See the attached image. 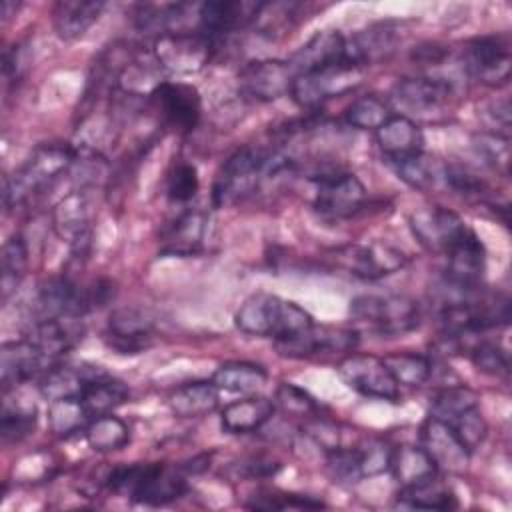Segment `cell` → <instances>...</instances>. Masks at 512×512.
Returning <instances> with one entry per match:
<instances>
[{
    "instance_id": "cell-31",
    "label": "cell",
    "mask_w": 512,
    "mask_h": 512,
    "mask_svg": "<svg viewBox=\"0 0 512 512\" xmlns=\"http://www.w3.org/2000/svg\"><path fill=\"white\" fill-rule=\"evenodd\" d=\"M394 172L400 180H404L408 186L428 192L444 186L446 176V162L426 154V152H414L396 160H388Z\"/></svg>"
},
{
    "instance_id": "cell-6",
    "label": "cell",
    "mask_w": 512,
    "mask_h": 512,
    "mask_svg": "<svg viewBox=\"0 0 512 512\" xmlns=\"http://www.w3.org/2000/svg\"><path fill=\"white\" fill-rule=\"evenodd\" d=\"M154 60L160 68L174 74L200 72L214 54V38L196 30H176L154 38Z\"/></svg>"
},
{
    "instance_id": "cell-9",
    "label": "cell",
    "mask_w": 512,
    "mask_h": 512,
    "mask_svg": "<svg viewBox=\"0 0 512 512\" xmlns=\"http://www.w3.org/2000/svg\"><path fill=\"white\" fill-rule=\"evenodd\" d=\"M470 78L486 86L506 84L510 78V40L506 34L474 38L462 52Z\"/></svg>"
},
{
    "instance_id": "cell-12",
    "label": "cell",
    "mask_w": 512,
    "mask_h": 512,
    "mask_svg": "<svg viewBox=\"0 0 512 512\" xmlns=\"http://www.w3.org/2000/svg\"><path fill=\"white\" fill-rule=\"evenodd\" d=\"M148 96L156 112L170 128L190 132L198 126L202 100L192 84L160 80Z\"/></svg>"
},
{
    "instance_id": "cell-35",
    "label": "cell",
    "mask_w": 512,
    "mask_h": 512,
    "mask_svg": "<svg viewBox=\"0 0 512 512\" xmlns=\"http://www.w3.org/2000/svg\"><path fill=\"white\" fill-rule=\"evenodd\" d=\"M398 502L402 506L420 510H452L458 504L454 492L436 476L412 486H402L398 492Z\"/></svg>"
},
{
    "instance_id": "cell-42",
    "label": "cell",
    "mask_w": 512,
    "mask_h": 512,
    "mask_svg": "<svg viewBox=\"0 0 512 512\" xmlns=\"http://www.w3.org/2000/svg\"><path fill=\"white\" fill-rule=\"evenodd\" d=\"M392 116L390 106L374 96V94H366L356 98L344 112V120L358 130H378L388 118Z\"/></svg>"
},
{
    "instance_id": "cell-22",
    "label": "cell",
    "mask_w": 512,
    "mask_h": 512,
    "mask_svg": "<svg viewBox=\"0 0 512 512\" xmlns=\"http://www.w3.org/2000/svg\"><path fill=\"white\" fill-rule=\"evenodd\" d=\"M392 96L402 108L418 114H428L440 110L450 100L452 84L444 78L430 76L402 78L396 82Z\"/></svg>"
},
{
    "instance_id": "cell-32",
    "label": "cell",
    "mask_w": 512,
    "mask_h": 512,
    "mask_svg": "<svg viewBox=\"0 0 512 512\" xmlns=\"http://www.w3.org/2000/svg\"><path fill=\"white\" fill-rule=\"evenodd\" d=\"M274 414V402L264 396L236 400L220 412V424L230 434H248L262 428Z\"/></svg>"
},
{
    "instance_id": "cell-36",
    "label": "cell",
    "mask_w": 512,
    "mask_h": 512,
    "mask_svg": "<svg viewBox=\"0 0 512 512\" xmlns=\"http://www.w3.org/2000/svg\"><path fill=\"white\" fill-rule=\"evenodd\" d=\"M84 438L96 452H116L130 442V428L110 412L92 418L84 428Z\"/></svg>"
},
{
    "instance_id": "cell-29",
    "label": "cell",
    "mask_w": 512,
    "mask_h": 512,
    "mask_svg": "<svg viewBox=\"0 0 512 512\" xmlns=\"http://www.w3.org/2000/svg\"><path fill=\"white\" fill-rule=\"evenodd\" d=\"M376 142L386 160H396L422 150L424 136L414 120L408 116L392 114L378 130Z\"/></svg>"
},
{
    "instance_id": "cell-10",
    "label": "cell",
    "mask_w": 512,
    "mask_h": 512,
    "mask_svg": "<svg viewBox=\"0 0 512 512\" xmlns=\"http://www.w3.org/2000/svg\"><path fill=\"white\" fill-rule=\"evenodd\" d=\"M336 368L342 380L362 396L386 402L400 400V386L388 372L382 358L372 354H348Z\"/></svg>"
},
{
    "instance_id": "cell-44",
    "label": "cell",
    "mask_w": 512,
    "mask_h": 512,
    "mask_svg": "<svg viewBox=\"0 0 512 512\" xmlns=\"http://www.w3.org/2000/svg\"><path fill=\"white\" fill-rule=\"evenodd\" d=\"M470 360L472 364L490 376H508L510 372V360H508V352L490 340H482L478 344H474L470 348Z\"/></svg>"
},
{
    "instance_id": "cell-7",
    "label": "cell",
    "mask_w": 512,
    "mask_h": 512,
    "mask_svg": "<svg viewBox=\"0 0 512 512\" xmlns=\"http://www.w3.org/2000/svg\"><path fill=\"white\" fill-rule=\"evenodd\" d=\"M362 78H364V68L344 60L324 70L294 76L290 94L296 100V104H300L302 108H314L330 98H336L354 90L362 82Z\"/></svg>"
},
{
    "instance_id": "cell-2",
    "label": "cell",
    "mask_w": 512,
    "mask_h": 512,
    "mask_svg": "<svg viewBox=\"0 0 512 512\" xmlns=\"http://www.w3.org/2000/svg\"><path fill=\"white\" fill-rule=\"evenodd\" d=\"M234 322L244 334L274 338V342L294 338L314 324L312 316L302 306L268 292L250 296L238 308Z\"/></svg>"
},
{
    "instance_id": "cell-43",
    "label": "cell",
    "mask_w": 512,
    "mask_h": 512,
    "mask_svg": "<svg viewBox=\"0 0 512 512\" xmlns=\"http://www.w3.org/2000/svg\"><path fill=\"white\" fill-rule=\"evenodd\" d=\"M36 426V408L24 406V404H4L2 410V424H0V434L4 444L8 442H18L26 438Z\"/></svg>"
},
{
    "instance_id": "cell-47",
    "label": "cell",
    "mask_w": 512,
    "mask_h": 512,
    "mask_svg": "<svg viewBox=\"0 0 512 512\" xmlns=\"http://www.w3.org/2000/svg\"><path fill=\"white\" fill-rule=\"evenodd\" d=\"M474 148L484 158V162H488L492 168L508 174V164H510L508 136H500L498 132L476 134Z\"/></svg>"
},
{
    "instance_id": "cell-37",
    "label": "cell",
    "mask_w": 512,
    "mask_h": 512,
    "mask_svg": "<svg viewBox=\"0 0 512 512\" xmlns=\"http://www.w3.org/2000/svg\"><path fill=\"white\" fill-rule=\"evenodd\" d=\"M268 380V372L264 366L254 362H226L222 364L214 376L212 382L220 390L228 392H254L262 388Z\"/></svg>"
},
{
    "instance_id": "cell-38",
    "label": "cell",
    "mask_w": 512,
    "mask_h": 512,
    "mask_svg": "<svg viewBox=\"0 0 512 512\" xmlns=\"http://www.w3.org/2000/svg\"><path fill=\"white\" fill-rule=\"evenodd\" d=\"M398 386H422L432 374V360L418 352H392L382 358Z\"/></svg>"
},
{
    "instance_id": "cell-28",
    "label": "cell",
    "mask_w": 512,
    "mask_h": 512,
    "mask_svg": "<svg viewBox=\"0 0 512 512\" xmlns=\"http://www.w3.org/2000/svg\"><path fill=\"white\" fill-rule=\"evenodd\" d=\"M82 330L76 326V318H44L36 320L28 340L48 358L54 360L66 354L78 340Z\"/></svg>"
},
{
    "instance_id": "cell-49",
    "label": "cell",
    "mask_w": 512,
    "mask_h": 512,
    "mask_svg": "<svg viewBox=\"0 0 512 512\" xmlns=\"http://www.w3.org/2000/svg\"><path fill=\"white\" fill-rule=\"evenodd\" d=\"M276 402L286 414L292 416H310L318 410L316 400L304 388L292 382H282L276 388Z\"/></svg>"
},
{
    "instance_id": "cell-27",
    "label": "cell",
    "mask_w": 512,
    "mask_h": 512,
    "mask_svg": "<svg viewBox=\"0 0 512 512\" xmlns=\"http://www.w3.org/2000/svg\"><path fill=\"white\" fill-rule=\"evenodd\" d=\"M104 2L96 0H60L52 8V24L62 40L84 36L100 18Z\"/></svg>"
},
{
    "instance_id": "cell-50",
    "label": "cell",
    "mask_w": 512,
    "mask_h": 512,
    "mask_svg": "<svg viewBox=\"0 0 512 512\" xmlns=\"http://www.w3.org/2000/svg\"><path fill=\"white\" fill-rule=\"evenodd\" d=\"M250 508L258 510H286V508H322L324 504L320 500H314L310 496L300 494H286V492H262L254 496V500L248 504Z\"/></svg>"
},
{
    "instance_id": "cell-26",
    "label": "cell",
    "mask_w": 512,
    "mask_h": 512,
    "mask_svg": "<svg viewBox=\"0 0 512 512\" xmlns=\"http://www.w3.org/2000/svg\"><path fill=\"white\" fill-rule=\"evenodd\" d=\"M104 374L100 366H90V364H58L50 366L42 376H40V394L52 402L60 398H78L84 390V386Z\"/></svg>"
},
{
    "instance_id": "cell-13",
    "label": "cell",
    "mask_w": 512,
    "mask_h": 512,
    "mask_svg": "<svg viewBox=\"0 0 512 512\" xmlns=\"http://www.w3.org/2000/svg\"><path fill=\"white\" fill-rule=\"evenodd\" d=\"M294 74L288 62L262 58L246 62L238 72V90L250 100L272 102L292 90Z\"/></svg>"
},
{
    "instance_id": "cell-8",
    "label": "cell",
    "mask_w": 512,
    "mask_h": 512,
    "mask_svg": "<svg viewBox=\"0 0 512 512\" xmlns=\"http://www.w3.org/2000/svg\"><path fill=\"white\" fill-rule=\"evenodd\" d=\"M332 260L348 274L364 280H376L394 274L408 262L402 250L378 240L370 244L340 246L332 252Z\"/></svg>"
},
{
    "instance_id": "cell-34",
    "label": "cell",
    "mask_w": 512,
    "mask_h": 512,
    "mask_svg": "<svg viewBox=\"0 0 512 512\" xmlns=\"http://www.w3.org/2000/svg\"><path fill=\"white\" fill-rule=\"evenodd\" d=\"M390 470L402 486H412L436 476L438 468L430 454L424 450V446L406 444L392 448Z\"/></svg>"
},
{
    "instance_id": "cell-11",
    "label": "cell",
    "mask_w": 512,
    "mask_h": 512,
    "mask_svg": "<svg viewBox=\"0 0 512 512\" xmlns=\"http://www.w3.org/2000/svg\"><path fill=\"white\" fill-rule=\"evenodd\" d=\"M314 210L328 218H350L366 202V188L354 174L332 172L312 178Z\"/></svg>"
},
{
    "instance_id": "cell-45",
    "label": "cell",
    "mask_w": 512,
    "mask_h": 512,
    "mask_svg": "<svg viewBox=\"0 0 512 512\" xmlns=\"http://www.w3.org/2000/svg\"><path fill=\"white\" fill-rule=\"evenodd\" d=\"M448 426L454 430V434L458 436V440L462 442V446L470 454L476 448H480V444L484 442L486 432H488V426H486V420H484V416L480 412V406H474V408L462 412Z\"/></svg>"
},
{
    "instance_id": "cell-23",
    "label": "cell",
    "mask_w": 512,
    "mask_h": 512,
    "mask_svg": "<svg viewBox=\"0 0 512 512\" xmlns=\"http://www.w3.org/2000/svg\"><path fill=\"white\" fill-rule=\"evenodd\" d=\"M422 446L434 460L436 468L448 472H462L468 466L470 452L462 446L454 430L436 418H428L422 426Z\"/></svg>"
},
{
    "instance_id": "cell-3",
    "label": "cell",
    "mask_w": 512,
    "mask_h": 512,
    "mask_svg": "<svg viewBox=\"0 0 512 512\" xmlns=\"http://www.w3.org/2000/svg\"><path fill=\"white\" fill-rule=\"evenodd\" d=\"M104 484L114 494L148 506L170 504L186 492L182 466L168 468L164 464L116 466L108 472Z\"/></svg>"
},
{
    "instance_id": "cell-21",
    "label": "cell",
    "mask_w": 512,
    "mask_h": 512,
    "mask_svg": "<svg viewBox=\"0 0 512 512\" xmlns=\"http://www.w3.org/2000/svg\"><path fill=\"white\" fill-rule=\"evenodd\" d=\"M346 60V38L338 30H322L314 34L296 54L288 66L294 76L310 74L316 70L330 68Z\"/></svg>"
},
{
    "instance_id": "cell-15",
    "label": "cell",
    "mask_w": 512,
    "mask_h": 512,
    "mask_svg": "<svg viewBox=\"0 0 512 512\" xmlns=\"http://www.w3.org/2000/svg\"><path fill=\"white\" fill-rule=\"evenodd\" d=\"M358 346V332L350 328L336 326H316L312 324L294 338L276 342L280 354L290 358H310V356H330L338 352H350Z\"/></svg>"
},
{
    "instance_id": "cell-4",
    "label": "cell",
    "mask_w": 512,
    "mask_h": 512,
    "mask_svg": "<svg viewBox=\"0 0 512 512\" xmlns=\"http://www.w3.org/2000/svg\"><path fill=\"white\" fill-rule=\"evenodd\" d=\"M74 158L76 150L66 144L50 142L36 146L30 158L12 176L4 178V206L14 208L50 186L72 168Z\"/></svg>"
},
{
    "instance_id": "cell-14",
    "label": "cell",
    "mask_w": 512,
    "mask_h": 512,
    "mask_svg": "<svg viewBox=\"0 0 512 512\" xmlns=\"http://www.w3.org/2000/svg\"><path fill=\"white\" fill-rule=\"evenodd\" d=\"M408 224L420 246L438 254H446L468 228L456 212L442 206H426L412 212Z\"/></svg>"
},
{
    "instance_id": "cell-33",
    "label": "cell",
    "mask_w": 512,
    "mask_h": 512,
    "mask_svg": "<svg viewBox=\"0 0 512 512\" xmlns=\"http://www.w3.org/2000/svg\"><path fill=\"white\" fill-rule=\"evenodd\" d=\"M82 406L86 408L90 420L102 414H110L112 410H116L118 406H122L128 398H130V390L124 382L112 378L110 374H100L96 378H92L82 394L78 396Z\"/></svg>"
},
{
    "instance_id": "cell-41",
    "label": "cell",
    "mask_w": 512,
    "mask_h": 512,
    "mask_svg": "<svg viewBox=\"0 0 512 512\" xmlns=\"http://www.w3.org/2000/svg\"><path fill=\"white\" fill-rule=\"evenodd\" d=\"M28 268V248L20 234L10 236L2 246V300L16 290Z\"/></svg>"
},
{
    "instance_id": "cell-48",
    "label": "cell",
    "mask_w": 512,
    "mask_h": 512,
    "mask_svg": "<svg viewBox=\"0 0 512 512\" xmlns=\"http://www.w3.org/2000/svg\"><path fill=\"white\" fill-rule=\"evenodd\" d=\"M358 450V476L370 478L390 470L392 448L380 440H370L364 446H356Z\"/></svg>"
},
{
    "instance_id": "cell-40",
    "label": "cell",
    "mask_w": 512,
    "mask_h": 512,
    "mask_svg": "<svg viewBox=\"0 0 512 512\" xmlns=\"http://www.w3.org/2000/svg\"><path fill=\"white\" fill-rule=\"evenodd\" d=\"M88 422L90 416L80 398H60L52 400L48 406V426L56 436H70L78 430H84Z\"/></svg>"
},
{
    "instance_id": "cell-25",
    "label": "cell",
    "mask_w": 512,
    "mask_h": 512,
    "mask_svg": "<svg viewBox=\"0 0 512 512\" xmlns=\"http://www.w3.org/2000/svg\"><path fill=\"white\" fill-rule=\"evenodd\" d=\"M208 218L202 210H186L180 214L160 238V254L192 256L200 250L206 236Z\"/></svg>"
},
{
    "instance_id": "cell-16",
    "label": "cell",
    "mask_w": 512,
    "mask_h": 512,
    "mask_svg": "<svg viewBox=\"0 0 512 512\" xmlns=\"http://www.w3.org/2000/svg\"><path fill=\"white\" fill-rule=\"evenodd\" d=\"M104 340L120 354H138L154 340V320L140 308H118L108 318Z\"/></svg>"
},
{
    "instance_id": "cell-1",
    "label": "cell",
    "mask_w": 512,
    "mask_h": 512,
    "mask_svg": "<svg viewBox=\"0 0 512 512\" xmlns=\"http://www.w3.org/2000/svg\"><path fill=\"white\" fill-rule=\"evenodd\" d=\"M288 168H292L290 158L278 150L242 146L220 166L212 188V200L216 206L242 200L254 192L264 176H272Z\"/></svg>"
},
{
    "instance_id": "cell-24",
    "label": "cell",
    "mask_w": 512,
    "mask_h": 512,
    "mask_svg": "<svg viewBox=\"0 0 512 512\" xmlns=\"http://www.w3.org/2000/svg\"><path fill=\"white\" fill-rule=\"evenodd\" d=\"M398 44V26L396 22H378L372 24L350 40H346V60L356 66H370L382 58H388Z\"/></svg>"
},
{
    "instance_id": "cell-51",
    "label": "cell",
    "mask_w": 512,
    "mask_h": 512,
    "mask_svg": "<svg viewBox=\"0 0 512 512\" xmlns=\"http://www.w3.org/2000/svg\"><path fill=\"white\" fill-rule=\"evenodd\" d=\"M280 468H282V464L278 460H274V458H268V456H248V458L240 460L238 464H232V470H234L236 476L250 478V480L270 478Z\"/></svg>"
},
{
    "instance_id": "cell-17",
    "label": "cell",
    "mask_w": 512,
    "mask_h": 512,
    "mask_svg": "<svg viewBox=\"0 0 512 512\" xmlns=\"http://www.w3.org/2000/svg\"><path fill=\"white\" fill-rule=\"evenodd\" d=\"M264 2L254 0H218L198 4V30L214 38L220 34L234 32L244 28L250 22H256Z\"/></svg>"
},
{
    "instance_id": "cell-39",
    "label": "cell",
    "mask_w": 512,
    "mask_h": 512,
    "mask_svg": "<svg viewBox=\"0 0 512 512\" xmlns=\"http://www.w3.org/2000/svg\"><path fill=\"white\" fill-rule=\"evenodd\" d=\"M474 406H478V394L472 388L464 384L448 386L430 398V416L450 424L454 418Z\"/></svg>"
},
{
    "instance_id": "cell-30",
    "label": "cell",
    "mask_w": 512,
    "mask_h": 512,
    "mask_svg": "<svg viewBox=\"0 0 512 512\" xmlns=\"http://www.w3.org/2000/svg\"><path fill=\"white\" fill-rule=\"evenodd\" d=\"M220 388L212 380H194L172 390L168 406L178 418H202L212 414L220 402Z\"/></svg>"
},
{
    "instance_id": "cell-52",
    "label": "cell",
    "mask_w": 512,
    "mask_h": 512,
    "mask_svg": "<svg viewBox=\"0 0 512 512\" xmlns=\"http://www.w3.org/2000/svg\"><path fill=\"white\" fill-rule=\"evenodd\" d=\"M306 434H308L320 448H324L326 452H334V450L342 448V442H340V438H342L340 428H338L334 422H330V420H320V418H316V420L308 422V424H306Z\"/></svg>"
},
{
    "instance_id": "cell-5",
    "label": "cell",
    "mask_w": 512,
    "mask_h": 512,
    "mask_svg": "<svg viewBox=\"0 0 512 512\" xmlns=\"http://www.w3.org/2000/svg\"><path fill=\"white\" fill-rule=\"evenodd\" d=\"M350 316L380 336H402L420 324L418 304L398 294H360L350 300Z\"/></svg>"
},
{
    "instance_id": "cell-46",
    "label": "cell",
    "mask_w": 512,
    "mask_h": 512,
    "mask_svg": "<svg viewBox=\"0 0 512 512\" xmlns=\"http://www.w3.org/2000/svg\"><path fill=\"white\" fill-rule=\"evenodd\" d=\"M198 170L190 162H176L166 178V194L172 202H190L198 192Z\"/></svg>"
},
{
    "instance_id": "cell-18",
    "label": "cell",
    "mask_w": 512,
    "mask_h": 512,
    "mask_svg": "<svg viewBox=\"0 0 512 512\" xmlns=\"http://www.w3.org/2000/svg\"><path fill=\"white\" fill-rule=\"evenodd\" d=\"M90 200L84 188L68 192L52 208V226L54 232L70 242L78 252H84V246L90 244Z\"/></svg>"
},
{
    "instance_id": "cell-19",
    "label": "cell",
    "mask_w": 512,
    "mask_h": 512,
    "mask_svg": "<svg viewBox=\"0 0 512 512\" xmlns=\"http://www.w3.org/2000/svg\"><path fill=\"white\" fill-rule=\"evenodd\" d=\"M48 358L26 338L18 342H6L0 350V372L4 392L42 376L48 370Z\"/></svg>"
},
{
    "instance_id": "cell-20",
    "label": "cell",
    "mask_w": 512,
    "mask_h": 512,
    "mask_svg": "<svg viewBox=\"0 0 512 512\" xmlns=\"http://www.w3.org/2000/svg\"><path fill=\"white\" fill-rule=\"evenodd\" d=\"M446 276L452 282L478 286L486 270V248L474 230L466 232L446 250Z\"/></svg>"
}]
</instances>
